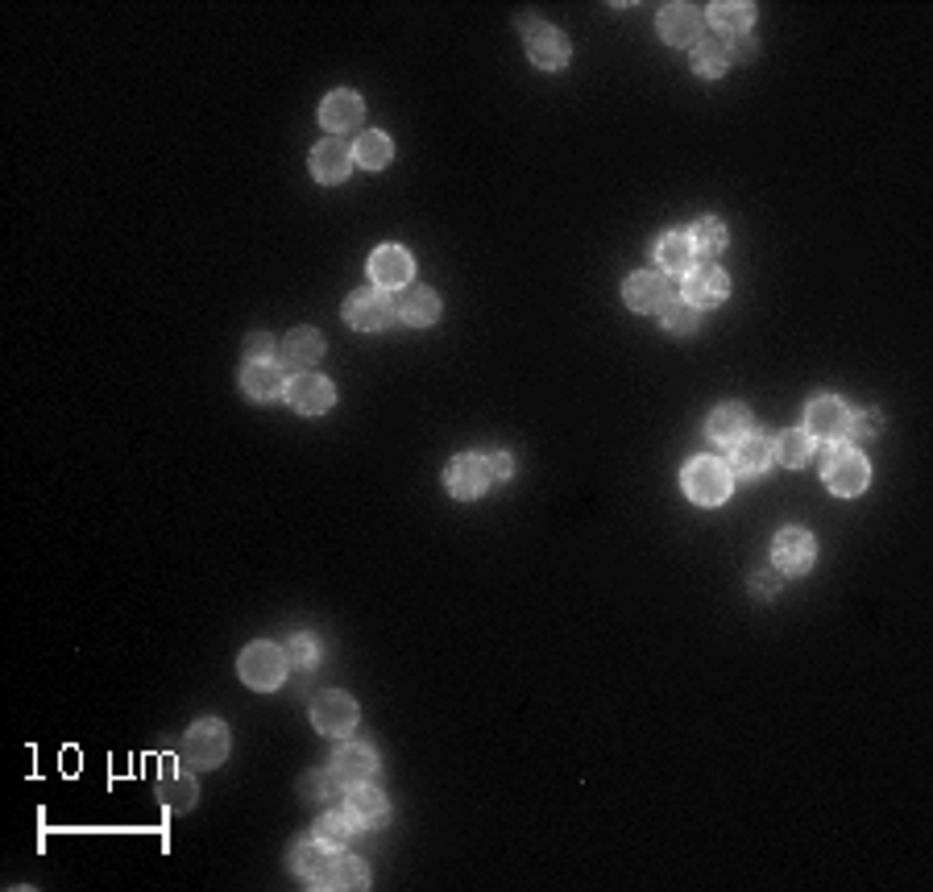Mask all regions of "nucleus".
<instances>
[{"label":"nucleus","mask_w":933,"mask_h":892,"mask_svg":"<svg viewBox=\"0 0 933 892\" xmlns=\"http://www.w3.org/2000/svg\"><path fill=\"white\" fill-rule=\"evenodd\" d=\"M681 486L697 507H722L730 498V465H722L718 457H693L681 474Z\"/></svg>","instance_id":"obj_1"},{"label":"nucleus","mask_w":933,"mask_h":892,"mask_svg":"<svg viewBox=\"0 0 933 892\" xmlns=\"http://www.w3.org/2000/svg\"><path fill=\"white\" fill-rule=\"evenodd\" d=\"M229 727L220 718H199L196 727L183 735V760L208 772V768H220L225 756H229Z\"/></svg>","instance_id":"obj_2"},{"label":"nucleus","mask_w":933,"mask_h":892,"mask_svg":"<svg viewBox=\"0 0 933 892\" xmlns=\"http://www.w3.org/2000/svg\"><path fill=\"white\" fill-rule=\"evenodd\" d=\"M519 30H523V42H527V59L540 66V71H560V66H569V59H573V46H569V38L557 30V25H548V21H531V17H519Z\"/></svg>","instance_id":"obj_3"},{"label":"nucleus","mask_w":933,"mask_h":892,"mask_svg":"<svg viewBox=\"0 0 933 892\" xmlns=\"http://www.w3.org/2000/svg\"><path fill=\"white\" fill-rule=\"evenodd\" d=\"M287 652H282L279 644H270V640H258V644H249L246 652H241V661H237V673H241V681H246L249 689H279L282 677H287Z\"/></svg>","instance_id":"obj_4"},{"label":"nucleus","mask_w":933,"mask_h":892,"mask_svg":"<svg viewBox=\"0 0 933 892\" xmlns=\"http://www.w3.org/2000/svg\"><path fill=\"white\" fill-rule=\"evenodd\" d=\"M398 315V303L382 287H361L344 299V324L357 332H382Z\"/></svg>","instance_id":"obj_5"},{"label":"nucleus","mask_w":933,"mask_h":892,"mask_svg":"<svg viewBox=\"0 0 933 892\" xmlns=\"http://www.w3.org/2000/svg\"><path fill=\"white\" fill-rule=\"evenodd\" d=\"M847 428H851V412H847L842 398L821 395L809 403V412H805V436H809V440L842 445V440H847Z\"/></svg>","instance_id":"obj_6"},{"label":"nucleus","mask_w":933,"mask_h":892,"mask_svg":"<svg viewBox=\"0 0 933 892\" xmlns=\"http://www.w3.org/2000/svg\"><path fill=\"white\" fill-rule=\"evenodd\" d=\"M490 481H494L490 461H486L481 453H460V457H453L448 469H444V486H448V495L460 498V502H474V498H481Z\"/></svg>","instance_id":"obj_7"},{"label":"nucleus","mask_w":933,"mask_h":892,"mask_svg":"<svg viewBox=\"0 0 933 892\" xmlns=\"http://www.w3.org/2000/svg\"><path fill=\"white\" fill-rule=\"evenodd\" d=\"M311 727L320 730V735H328V739H341V735H349V730L357 727V702L349 694H341V689H328V694H320L311 702Z\"/></svg>","instance_id":"obj_8"},{"label":"nucleus","mask_w":933,"mask_h":892,"mask_svg":"<svg viewBox=\"0 0 933 892\" xmlns=\"http://www.w3.org/2000/svg\"><path fill=\"white\" fill-rule=\"evenodd\" d=\"M771 557H776V569L788 573V578H805L813 569V557H818V544L805 528H780L776 531V544H771Z\"/></svg>","instance_id":"obj_9"},{"label":"nucleus","mask_w":933,"mask_h":892,"mask_svg":"<svg viewBox=\"0 0 933 892\" xmlns=\"http://www.w3.org/2000/svg\"><path fill=\"white\" fill-rule=\"evenodd\" d=\"M868 481H871V465H868V457L854 453V448H842V453H834V457L826 461V486H830L838 498L863 495Z\"/></svg>","instance_id":"obj_10"},{"label":"nucleus","mask_w":933,"mask_h":892,"mask_svg":"<svg viewBox=\"0 0 933 892\" xmlns=\"http://www.w3.org/2000/svg\"><path fill=\"white\" fill-rule=\"evenodd\" d=\"M730 295V274L722 270V266H693L685 274V303L688 308H697V312H705V308H718L722 299Z\"/></svg>","instance_id":"obj_11"},{"label":"nucleus","mask_w":933,"mask_h":892,"mask_svg":"<svg viewBox=\"0 0 933 892\" xmlns=\"http://www.w3.org/2000/svg\"><path fill=\"white\" fill-rule=\"evenodd\" d=\"M622 299H626L631 312H660V308L672 299L668 274H660V270H639V274H631V279L622 282Z\"/></svg>","instance_id":"obj_12"},{"label":"nucleus","mask_w":933,"mask_h":892,"mask_svg":"<svg viewBox=\"0 0 933 892\" xmlns=\"http://www.w3.org/2000/svg\"><path fill=\"white\" fill-rule=\"evenodd\" d=\"M344 813L357 830H382L391 822V801L370 789V785H349V797H344Z\"/></svg>","instance_id":"obj_13"},{"label":"nucleus","mask_w":933,"mask_h":892,"mask_svg":"<svg viewBox=\"0 0 933 892\" xmlns=\"http://www.w3.org/2000/svg\"><path fill=\"white\" fill-rule=\"evenodd\" d=\"M655 25H660V38L668 46H697L702 42V13L693 4H664Z\"/></svg>","instance_id":"obj_14"},{"label":"nucleus","mask_w":933,"mask_h":892,"mask_svg":"<svg viewBox=\"0 0 933 892\" xmlns=\"http://www.w3.org/2000/svg\"><path fill=\"white\" fill-rule=\"evenodd\" d=\"M287 403L296 407L299 415H324L332 403H336V391L332 382L320 378V374H296L287 382Z\"/></svg>","instance_id":"obj_15"},{"label":"nucleus","mask_w":933,"mask_h":892,"mask_svg":"<svg viewBox=\"0 0 933 892\" xmlns=\"http://www.w3.org/2000/svg\"><path fill=\"white\" fill-rule=\"evenodd\" d=\"M411 274H415V262H411V253L403 246H377L370 253V279L382 291H394V287L411 282Z\"/></svg>","instance_id":"obj_16"},{"label":"nucleus","mask_w":933,"mask_h":892,"mask_svg":"<svg viewBox=\"0 0 933 892\" xmlns=\"http://www.w3.org/2000/svg\"><path fill=\"white\" fill-rule=\"evenodd\" d=\"M353 170V146H344L341 137H324L320 146L311 149V175L315 183H344Z\"/></svg>","instance_id":"obj_17"},{"label":"nucleus","mask_w":933,"mask_h":892,"mask_svg":"<svg viewBox=\"0 0 933 892\" xmlns=\"http://www.w3.org/2000/svg\"><path fill=\"white\" fill-rule=\"evenodd\" d=\"M241 386L253 403H274L287 395V374L279 362H246L241 365Z\"/></svg>","instance_id":"obj_18"},{"label":"nucleus","mask_w":933,"mask_h":892,"mask_svg":"<svg viewBox=\"0 0 933 892\" xmlns=\"http://www.w3.org/2000/svg\"><path fill=\"white\" fill-rule=\"evenodd\" d=\"M705 436L714 445H738L743 436H751V412L743 403H722L714 407V415L705 419Z\"/></svg>","instance_id":"obj_19"},{"label":"nucleus","mask_w":933,"mask_h":892,"mask_svg":"<svg viewBox=\"0 0 933 892\" xmlns=\"http://www.w3.org/2000/svg\"><path fill=\"white\" fill-rule=\"evenodd\" d=\"M324 357V336L315 329H291L282 341V365L296 374H311V365H320Z\"/></svg>","instance_id":"obj_20"},{"label":"nucleus","mask_w":933,"mask_h":892,"mask_svg":"<svg viewBox=\"0 0 933 892\" xmlns=\"http://www.w3.org/2000/svg\"><path fill=\"white\" fill-rule=\"evenodd\" d=\"M361 116H365V104H361L357 92H332V96L320 104V125H324L332 137L357 129Z\"/></svg>","instance_id":"obj_21"},{"label":"nucleus","mask_w":933,"mask_h":892,"mask_svg":"<svg viewBox=\"0 0 933 892\" xmlns=\"http://www.w3.org/2000/svg\"><path fill=\"white\" fill-rule=\"evenodd\" d=\"M311 889H370V868L357 855H332L324 872L311 880Z\"/></svg>","instance_id":"obj_22"},{"label":"nucleus","mask_w":933,"mask_h":892,"mask_svg":"<svg viewBox=\"0 0 933 892\" xmlns=\"http://www.w3.org/2000/svg\"><path fill=\"white\" fill-rule=\"evenodd\" d=\"M377 772V756L370 744H349L336 751V760H332V777H336V785H361V780H370Z\"/></svg>","instance_id":"obj_23"},{"label":"nucleus","mask_w":933,"mask_h":892,"mask_svg":"<svg viewBox=\"0 0 933 892\" xmlns=\"http://www.w3.org/2000/svg\"><path fill=\"white\" fill-rule=\"evenodd\" d=\"M655 262H660V274H688L697 266V249L688 241V232H664L655 241Z\"/></svg>","instance_id":"obj_24"},{"label":"nucleus","mask_w":933,"mask_h":892,"mask_svg":"<svg viewBox=\"0 0 933 892\" xmlns=\"http://www.w3.org/2000/svg\"><path fill=\"white\" fill-rule=\"evenodd\" d=\"M726 66H730V42H726V33H702V42L693 46V71L702 80H718Z\"/></svg>","instance_id":"obj_25"},{"label":"nucleus","mask_w":933,"mask_h":892,"mask_svg":"<svg viewBox=\"0 0 933 892\" xmlns=\"http://www.w3.org/2000/svg\"><path fill=\"white\" fill-rule=\"evenodd\" d=\"M771 461H776V457H771V445L768 440H759V436H743L735 445V457H730L738 478H759V474H768Z\"/></svg>","instance_id":"obj_26"},{"label":"nucleus","mask_w":933,"mask_h":892,"mask_svg":"<svg viewBox=\"0 0 933 892\" xmlns=\"http://www.w3.org/2000/svg\"><path fill=\"white\" fill-rule=\"evenodd\" d=\"M398 315L407 320L411 329H427V324H436V320H440V295H436V291H427V287H411L407 295H403Z\"/></svg>","instance_id":"obj_27"},{"label":"nucleus","mask_w":933,"mask_h":892,"mask_svg":"<svg viewBox=\"0 0 933 892\" xmlns=\"http://www.w3.org/2000/svg\"><path fill=\"white\" fill-rule=\"evenodd\" d=\"M391 158H394V146L386 133L382 129L357 133V142H353V163L365 166V170H382V166H391Z\"/></svg>","instance_id":"obj_28"},{"label":"nucleus","mask_w":933,"mask_h":892,"mask_svg":"<svg viewBox=\"0 0 933 892\" xmlns=\"http://www.w3.org/2000/svg\"><path fill=\"white\" fill-rule=\"evenodd\" d=\"M353 822H349V813H320L315 818V827H311V839L324 847V851H341V847L353 843Z\"/></svg>","instance_id":"obj_29"},{"label":"nucleus","mask_w":933,"mask_h":892,"mask_svg":"<svg viewBox=\"0 0 933 892\" xmlns=\"http://www.w3.org/2000/svg\"><path fill=\"white\" fill-rule=\"evenodd\" d=\"M688 241H693V249L702 258H718L722 249H726V225H722L718 216H697L693 229H688Z\"/></svg>","instance_id":"obj_30"},{"label":"nucleus","mask_w":933,"mask_h":892,"mask_svg":"<svg viewBox=\"0 0 933 892\" xmlns=\"http://www.w3.org/2000/svg\"><path fill=\"white\" fill-rule=\"evenodd\" d=\"M709 21H714V30L718 33H747L755 21V4H730V0H718V4H709Z\"/></svg>","instance_id":"obj_31"},{"label":"nucleus","mask_w":933,"mask_h":892,"mask_svg":"<svg viewBox=\"0 0 933 892\" xmlns=\"http://www.w3.org/2000/svg\"><path fill=\"white\" fill-rule=\"evenodd\" d=\"M697 324H702V312L688 308L685 299H668V303L660 308V329L672 332V336H693Z\"/></svg>","instance_id":"obj_32"},{"label":"nucleus","mask_w":933,"mask_h":892,"mask_svg":"<svg viewBox=\"0 0 933 892\" xmlns=\"http://www.w3.org/2000/svg\"><path fill=\"white\" fill-rule=\"evenodd\" d=\"M809 448H813V440H809L801 428H788L785 436L771 445V457L780 465H788V469H801V465L809 461Z\"/></svg>","instance_id":"obj_33"},{"label":"nucleus","mask_w":933,"mask_h":892,"mask_svg":"<svg viewBox=\"0 0 933 892\" xmlns=\"http://www.w3.org/2000/svg\"><path fill=\"white\" fill-rule=\"evenodd\" d=\"M324 847L315 843V839H299L296 843V851H291V872L296 877H303L311 884V880L324 872Z\"/></svg>","instance_id":"obj_34"},{"label":"nucleus","mask_w":933,"mask_h":892,"mask_svg":"<svg viewBox=\"0 0 933 892\" xmlns=\"http://www.w3.org/2000/svg\"><path fill=\"white\" fill-rule=\"evenodd\" d=\"M196 797H199V789H196V780L187 777V772H179V777H166V785H163V806L170 813H187L191 806H196Z\"/></svg>","instance_id":"obj_35"},{"label":"nucleus","mask_w":933,"mask_h":892,"mask_svg":"<svg viewBox=\"0 0 933 892\" xmlns=\"http://www.w3.org/2000/svg\"><path fill=\"white\" fill-rule=\"evenodd\" d=\"M315 656H320V652H315V640H311V635H296V640L287 644V661L299 664V668H311Z\"/></svg>","instance_id":"obj_36"},{"label":"nucleus","mask_w":933,"mask_h":892,"mask_svg":"<svg viewBox=\"0 0 933 892\" xmlns=\"http://www.w3.org/2000/svg\"><path fill=\"white\" fill-rule=\"evenodd\" d=\"M332 789H336V777H324V772H311V777L299 785V794L308 797V801H328Z\"/></svg>","instance_id":"obj_37"},{"label":"nucleus","mask_w":933,"mask_h":892,"mask_svg":"<svg viewBox=\"0 0 933 892\" xmlns=\"http://www.w3.org/2000/svg\"><path fill=\"white\" fill-rule=\"evenodd\" d=\"M246 362H274V341L266 332H249L246 336Z\"/></svg>","instance_id":"obj_38"},{"label":"nucleus","mask_w":933,"mask_h":892,"mask_svg":"<svg viewBox=\"0 0 933 892\" xmlns=\"http://www.w3.org/2000/svg\"><path fill=\"white\" fill-rule=\"evenodd\" d=\"M847 436H854V440H871V436H880V415L875 412L851 415V428H847Z\"/></svg>","instance_id":"obj_39"},{"label":"nucleus","mask_w":933,"mask_h":892,"mask_svg":"<svg viewBox=\"0 0 933 892\" xmlns=\"http://www.w3.org/2000/svg\"><path fill=\"white\" fill-rule=\"evenodd\" d=\"M726 42H730V63H747V59H755V38L751 33H726Z\"/></svg>","instance_id":"obj_40"},{"label":"nucleus","mask_w":933,"mask_h":892,"mask_svg":"<svg viewBox=\"0 0 933 892\" xmlns=\"http://www.w3.org/2000/svg\"><path fill=\"white\" fill-rule=\"evenodd\" d=\"M486 461H490V474H494V481H498V478L507 481L510 474H515V461H510V453H494V457H486Z\"/></svg>","instance_id":"obj_41"},{"label":"nucleus","mask_w":933,"mask_h":892,"mask_svg":"<svg viewBox=\"0 0 933 892\" xmlns=\"http://www.w3.org/2000/svg\"><path fill=\"white\" fill-rule=\"evenodd\" d=\"M751 590H755V594H764V590H768V594H776V590H780V573H755Z\"/></svg>","instance_id":"obj_42"}]
</instances>
